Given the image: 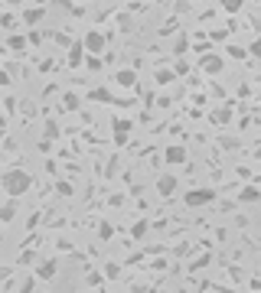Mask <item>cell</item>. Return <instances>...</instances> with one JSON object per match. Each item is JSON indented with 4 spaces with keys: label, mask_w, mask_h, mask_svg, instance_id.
<instances>
[{
    "label": "cell",
    "mask_w": 261,
    "mask_h": 293,
    "mask_svg": "<svg viewBox=\"0 0 261 293\" xmlns=\"http://www.w3.org/2000/svg\"><path fill=\"white\" fill-rule=\"evenodd\" d=\"M30 186H33V176H30L26 170H17V166H13V170H7L4 176H0V189L10 195V199L26 195V189H30Z\"/></svg>",
    "instance_id": "obj_1"
},
{
    "label": "cell",
    "mask_w": 261,
    "mask_h": 293,
    "mask_svg": "<svg viewBox=\"0 0 261 293\" xmlns=\"http://www.w3.org/2000/svg\"><path fill=\"white\" fill-rule=\"evenodd\" d=\"M82 46H85V52L88 55H101L108 49V33H101V30H88L85 36H82Z\"/></svg>",
    "instance_id": "obj_2"
},
{
    "label": "cell",
    "mask_w": 261,
    "mask_h": 293,
    "mask_svg": "<svg viewBox=\"0 0 261 293\" xmlns=\"http://www.w3.org/2000/svg\"><path fill=\"white\" fill-rule=\"evenodd\" d=\"M212 199H216V189H189V192H183V205L186 208H203V205H209Z\"/></svg>",
    "instance_id": "obj_3"
},
{
    "label": "cell",
    "mask_w": 261,
    "mask_h": 293,
    "mask_svg": "<svg viewBox=\"0 0 261 293\" xmlns=\"http://www.w3.org/2000/svg\"><path fill=\"white\" fill-rule=\"evenodd\" d=\"M199 68H203L206 75H222L225 59H222V55H216V52H206L203 59H199Z\"/></svg>",
    "instance_id": "obj_4"
},
{
    "label": "cell",
    "mask_w": 261,
    "mask_h": 293,
    "mask_svg": "<svg viewBox=\"0 0 261 293\" xmlns=\"http://www.w3.org/2000/svg\"><path fill=\"white\" fill-rule=\"evenodd\" d=\"M176 189H180V179H176L173 173H163V176H157V192H160L163 199L176 195Z\"/></svg>",
    "instance_id": "obj_5"
},
{
    "label": "cell",
    "mask_w": 261,
    "mask_h": 293,
    "mask_svg": "<svg viewBox=\"0 0 261 293\" xmlns=\"http://www.w3.org/2000/svg\"><path fill=\"white\" fill-rule=\"evenodd\" d=\"M163 160H167V163H173V166L186 163V146H180V143L167 146V150H163Z\"/></svg>",
    "instance_id": "obj_6"
},
{
    "label": "cell",
    "mask_w": 261,
    "mask_h": 293,
    "mask_svg": "<svg viewBox=\"0 0 261 293\" xmlns=\"http://www.w3.org/2000/svg\"><path fill=\"white\" fill-rule=\"evenodd\" d=\"M85 46H82V43H72V46H69V65H72V68H82V65H85Z\"/></svg>",
    "instance_id": "obj_7"
},
{
    "label": "cell",
    "mask_w": 261,
    "mask_h": 293,
    "mask_svg": "<svg viewBox=\"0 0 261 293\" xmlns=\"http://www.w3.org/2000/svg\"><path fill=\"white\" fill-rule=\"evenodd\" d=\"M56 277V261H39L36 264V280H52Z\"/></svg>",
    "instance_id": "obj_8"
},
{
    "label": "cell",
    "mask_w": 261,
    "mask_h": 293,
    "mask_svg": "<svg viewBox=\"0 0 261 293\" xmlns=\"http://www.w3.org/2000/svg\"><path fill=\"white\" fill-rule=\"evenodd\" d=\"M43 17H46V10H43V7H30V10H23V23H26V26L39 23Z\"/></svg>",
    "instance_id": "obj_9"
},
{
    "label": "cell",
    "mask_w": 261,
    "mask_h": 293,
    "mask_svg": "<svg viewBox=\"0 0 261 293\" xmlns=\"http://www.w3.org/2000/svg\"><path fill=\"white\" fill-rule=\"evenodd\" d=\"M7 46H10L13 52H23V49H26V36H23V33H10V36H7Z\"/></svg>",
    "instance_id": "obj_10"
},
{
    "label": "cell",
    "mask_w": 261,
    "mask_h": 293,
    "mask_svg": "<svg viewBox=\"0 0 261 293\" xmlns=\"http://www.w3.org/2000/svg\"><path fill=\"white\" fill-rule=\"evenodd\" d=\"M114 82H118V85H137V72H130V68H121L118 75H114Z\"/></svg>",
    "instance_id": "obj_11"
},
{
    "label": "cell",
    "mask_w": 261,
    "mask_h": 293,
    "mask_svg": "<svg viewBox=\"0 0 261 293\" xmlns=\"http://www.w3.org/2000/svg\"><path fill=\"white\" fill-rule=\"evenodd\" d=\"M13 218H17V202H7L0 208V222H13Z\"/></svg>",
    "instance_id": "obj_12"
},
{
    "label": "cell",
    "mask_w": 261,
    "mask_h": 293,
    "mask_svg": "<svg viewBox=\"0 0 261 293\" xmlns=\"http://www.w3.org/2000/svg\"><path fill=\"white\" fill-rule=\"evenodd\" d=\"M209 117H212L216 124H229V121H232V111H229V108H219V111H212Z\"/></svg>",
    "instance_id": "obj_13"
},
{
    "label": "cell",
    "mask_w": 261,
    "mask_h": 293,
    "mask_svg": "<svg viewBox=\"0 0 261 293\" xmlns=\"http://www.w3.org/2000/svg\"><path fill=\"white\" fill-rule=\"evenodd\" d=\"M173 75L176 72H170V68H157L154 79H157V85H170V82H173Z\"/></svg>",
    "instance_id": "obj_14"
},
{
    "label": "cell",
    "mask_w": 261,
    "mask_h": 293,
    "mask_svg": "<svg viewBox=\"0 0 261 293\" xmlns=\"http://www.w3.org/2000/svg\"><path fill=\"white\" fill-rule=\"evenodd\" d=\"M144 235H147V218H141L134 228H130V238H134V241H141Z\"/></svg>",
    "instance_id": "obj_15"
},
{
    "label": "cell",
    "mask_w": 261,
    "mask_h": 293,
    "mask_svg": "<svg viewBox=\"0 0 261 293\" xmlns=\"http://www.w3.org/2000/svg\"><path fill=\"white\" fill-rule=\"evenodd\" d=\"M229 55H232V59H235V62H242V59H248V49L232 43V46H229Z\"/></svg>",
    "instance_id": "obj_16"
},
{
    "label": "cell",
    "mask_w": 261,
    "mask_h": 293,
    "mask_svg": "<svg viewBox=\"0 0 261 293\" xmlns=\"http://www.w3.org/2000/svg\"><path fill=\"white\" fill-rule=\"evenodd\" d=\"M238 199H242V202H261V192L248 186V189H242V192H238Z\"/></svg>",
    "instance_id": "obj_17"
},
{
    "label": "cell",
    "mask_w": 261,
    "mask_h": 293,
    "mask_svg": "<svg viewBox=\"0 0 261 293\" xmlns=\"http://www.w3.org/2000/svg\"><path fill=\"white\" fill-rule=\"evenodd\" d=\"M245 7V0H222V10L225 13H238Z\"/></svg>",
    "instance_id": "obj_18"
},
{
    "label": "cell",
    "mask_w": 261,
    "mask_h": 293,
    "mask_svg": "<svg viewBox=\"0 0 261 293\" xmlns=\"http://www.w3.org/2000/svg\"><path fill=\"white\" fill-rule=\"evenodd\" d=\"M127 130H130V121H124V117H121V121H114V134H118V137H124Z\"/></svg>",
    "instance_id": "obj_19"
},
{
    "label": "cell",
    "mask_w": 261,
    "mask_h": 293,
    "mask_svg": "<svg viewBox=\"0 0 261 293\" xmlns=\"http://www.w3.org/2000/svg\"><path fill=\"white\" fill-rule=\"evenodd\" d=\"M85 68L98 72V68H101V59H98V55H85Z\"/></svg>",
    "instance_id": "obj_20"
},
{
    "label": "cell",
    "mask_w": 261,
    "mask_h": 293,
    "mask_svg": "<svg viewBox=\"0 0 261 293\" xmlns=\"http://www.w3.org/2000/svg\"><path fill=\"white\" fill-rule=\"evenodd\" d=\"M62 101H66V108H69V111H75V108H79V95H75V92H69V95L62 98Z\"/></svg>",
    "instance_id": "obj_21"
},
{
    "label": "cell",
    "mask_w": 261,
    "mask_h": 293,
    "mask_svg": "<svg viewBox=\"0 0 261 293\" xmlns=\"http://www.w3.org/2000/svg\"><path fill=\"white\" fill-rule=\"evenodd\" d=\"M248 55H251V59H261V36H258L255 43L248 46Z\"/></svg>",
    "instance_id": "obj_22"
},
{
    "label": "cell",
    "mask_w": 261,
    "mask_h": 293,
    "mask_svg": "<svg viewBox=\"0 0 261 293\" xmlns=\"http://www.w3.org/2000/svg\"><path fill=\"white\" fill-rule=\"evenodd\" d=\"M33 287H36V277H26V280L20 283V293H33Z\"/></svg>",
    "instance_id": "obj_23"
},
{
    "label": "cell",
    "mask_w": 261,
    "mask_h": 293,
    "mask_svg": "<svg viewBox=\"0 0 261 293\" xmlns=\"http://www.w3.org/2000/svg\"><path fill=\"white\" fill-rule=\"evenodd\" d=\"M20 264H36V254H33V251H23V254H20Z\"/></svg>",
    "instance_id": "obj_24"
},
{
    "label": "cell",
    "mask_w": 261,
    "mask_h": 293,
    "mask_svg": "<svg viewBox=\"0 0 261 293\" xmlns=\"http://www.w3.org/2000/svg\"><path fill=\"white\" fill-rule=\"evenodd\" d=\"M46 137H59V124H52V121L46 124Z\"/></svg>",
    "instance_id": "obj_25"
},
{
    "label": "cell",
    "mask_w": 261,
    "mask_h": 293,
    "mask_svg": "<svg viewBox=\"0 0 261 293\" xmlns=\"http://www.w3.org/2000/svg\"><path fill=\"white\" fill-rule=\"evenodd\" d=\"M92 98H95V101H108V92H105V88H95Z\"/></svg>",
    "instance_id": "obj_26"
},
{
    "label": "cell",
    "mask_w": 261,
    "mask_h": 293,
    "mask_svg": "<svg viewBox=\"0 0 261 293\" xmlns=\"http://www.w3.org/2000/svg\"><path fill=\"white\" fill-rule=\"evenodd\" d=\"M4 85H10V72H4V68H0V88Z\"/></svg>",
    "instance_id": "obj_27"
},
{
    "label": "cell",
    "mask_w": 261,
    "mask_h": 293,
    "mask_svg": "<svg viewBox=\"0 0 261 293\" xmlns=\"http://www.w3.org/2000/svg\"><path fill=\"white\" fill-rule=\"evenodd\" d=\"M7 4H20V0H7Z\"/></svg>",
    "instance_id": "obj_28"
},
{
    "label": "cell",
    "mask_w": 261,
    "mask_h": 293,
    "mask_svg": "<svg viewBox=\"0 0 261 293\" xmlns=\"http://www.w3.org/2000/svg\"><path fill=\"white\" fill-rule=\"evenodd\" d=\"M4 274H7V270H4V267H0V277H4Z\"/></svg>",
    "instance_id": "obj_29"
},
{
    "label": "cell",
    "mask_w": 261,
    "mask_h": 293,
    "mask_svg": "<svg viewBox=\"0 0 261 293\" xmlns=\"http://www.w3.org/2000/svg\"><path fill=\"white\" fill-rule=\"evenodd\" d=\"M0 244H4V238H0Z\"/></svg>",
    "instance_id": "obj_30"
},
{
    "label": "cell",
    "mask_w": 261,
    "mask_h": 293,
    "mask_svg": "<svg viewBox=\"0 0 261 293\" xmlns=\"http://www.w3.org/2000/svg\"><path fill=\"white\" fill-rule=\"evenodd\" d=\"M180 293H183V290H180Z\"/></svg>",
    "instance_id": "obj_31"
}]
</instances>
